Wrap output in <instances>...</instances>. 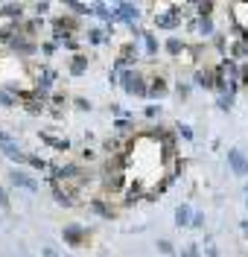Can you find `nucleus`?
<instances>
[{
    "label": "nucleus",
    "instance_id": "nucleus-1",
    "mask_svg": "<svg viewBox=\"0 0 248 257\" xmlns=\"http://www.w3.org/2000/svg\"><path fill=\"white\" fill-rule=\"evenodd\" d=\"M120 85H123L126 94H132V97H146V91H149V82L143 79V73H137V70H132V68L123 70Z\"/></svg>",
    "mask_w": 248,
    "mask_h": 257
},
{
    "label": "nucleus",
    "instance_id": "nucleus-2",
    "mask_svg": "<svg viewBox=\"0 0 248 257\" xmlns=\"http://www.w3.org/2000/svg\"><path fill=\"white\" fill-rule=\"evenodd\" d=\"M111 21H120V24H126L129 30L134 27H140L137 21H140V9L134 6V3H114L111 6Z\"/></svg>",
    "mask_w": 248,
    "mask_h": 257
},
{
    "label": "nucleus",
    "instance_id": "nucleus-3",
    "mask_svg": "<svg viewBox=\"0 0 248 257\" xmlns=\"http://www.w3.org/2000/svg\"><path fill=\"white\" fill-rule=\"evenodd\" d=\"M184 21V6L172 3L166 12H155V27L158 30H178Z\"/></svg>",
    "mask_w": 248,
    "mask_h": 257
},
{
    "label": "nucleus",
    "instance_id": "nucleus-4",
    "mask_svg": "<svg viewBox=\"0 0 248 257\" xmlns=\"http://www.w3.org/2000/svg\"><path fill=\"white\" fill-rule=\"evenodd\" d=\"M9 50L18 53V56H35V53H38V44H35V38H30V35H24V33H18L15 41L9 44Z\"/></svg>",
    "mask_w": 248,
    "mask_h": 257
},
{
    "label": "nucleus",
    "instance_id": "nucleus-5",
    "mask_svg": "<svg viewBox=\"0 0 248 257\" xmlns=\"http://www.w3.org/2000/svg\"><path fill=\"white\" fill-rule=\"evenodd\" d=\"M228 167H231V172L233 175H248V158L239 149H228Z\"/></svg>",
    "mask_w": 248,
    "mask_h": 257
},
{
    "label": "nucleus",
    "instance_id": "nucleus-6",
    "mask_svg": "<svg viewBox=\"0 0 248 257\" xmlns=\"http://www.w3.org/2000/svg\"><path fill=\"white\" fill-rule=\"evenodd\" d=\"M9 181H12L15 187L30 190V193H35V190H38V181H35L33 175H27L24 170H9Z\"/></svg>",
    "mask_w": 248,
    "mask_h": 257
},
{
    "label": "nucleus",
    "instance_id": "nucleus-7",
    "mask_svg": "<svg viewBox=\"0 0 248 257\" xmlns=\"http://www.w3.org/2000/svg\"><path fill=\"white\" fill-rule=\"evenodd\" d=\"M193 82L204 91H216V68H204L193 73Z\"/></svg>",
    "mask_w": 248,
    "mask_h": 257
},
{
    "label": "nucleus",
    "instance_id": "nucleus-8",
    "mask_svg": "<svg viewBox=\"0 0 248 257\" xmlns=\"http://www.w3.org/2000/svg\"><path fill=\"white\" fill-rule=\"evenodd\" d=\"M62 237H65L67 245H82V242L88 240V231H85L82 225H65Z\"/></svg>",
    "mask_w": 248,
    "mask_h": 257
},
{
    "label": "nucleus",
    "instance_id": "nucleus-9",
    "mask_svg": "<svg viewBox=\"0 0 248 257\" xmlns=\"http://www.w3.org/2000/svg\"><path fill=\"white\" fill-rule=\"evenodd\" d=\"M50 187H53V199H56L59 205H62V207H73V202H76V196H73V190H70V187H62L59 181H53Z\"/></svg>",
    "mask_w": 248,
    "mask_h": 257
},
{
    "label": "nucleus",
    "instance_id": "nucleus-10",
    "mask_svg": "<svg viewBox=\"0 0 248 257\" xmlns=\"http://www.w3.org/2000/svg\"><path fill=\"white\" fill-rule=\"evenodd\" d=\"M146 97H149V100H161V97H166V79H164V76H155V79H149Z\"/></svg>",
    "mask_w": 248,
    "mask_h": 257
},
{
    "label": "nucleus",
    "instance_id": "nucleus-11",
    "mask_svg": "<svg viewBox=\"0 0 248 257\" xmlns=\"http://www.w3.org/2000/svg\"><path fill=\"white\" fill-rule=\"evenodd\" d=\"M0 152L6 155V158H12V161H18V164H21V161H27V155H24V152H21V149H18V143H15V140H12V137L0 143Z\"/></svg>",
    "mask_w": 248,
    "mask_h": 257
},
{
    "label": "nucleus",
    "instance_id": "nucleus-12",
    "mask_svg": "<svg viewBox=\"0 0 248 257\" xmlns=\"http://www.w3.org/2000/svg\"><path fill=\"white\" fill-rule=\"evenodd\" d=\"M0 15L3 18H9V21H12V24H15V21H24V6H21V3H0Z\"/></svg>",
    "mask_w": 248,
    "mask_h": 257
},
{
    "label": "nucleus",
    "instance_id": "nucleus-13",
    "mask_svg": "<svg viewBox=\"0 0 248 257\" xmlns=\"http://www.w3.org/2000/svg\"><path fill=\"white\" fill-rule=\"evenodd\" d=\"M196 33L204 35V38H213V35H216L213 18H198V15H196Z\"/></svg>",
    "mask_w": 248,
    "mask_h": 257
},
{
    "label": "nucleus",
    "instance_id": "nucleus-14",
    "mask_svg": "<svg viewBox=\"0 0 248 257\" xmlns=\"http://www.w3.org/2000/svg\"><path fill=\"white\" fill-rule=\"evenodd\" d=\"M190 222H193V207L190 205H178L175 207V225H178V228H187Z\"/></svg>",
    "mask_w": 248,
    "mask_h": 257
},
{
    "label": "nucleus",
    "instance_id": "nucleus-15",
    "mask_svg": "<svg viewBox=\"0 0 248 257\" xmlns=\"http://www.w3.org/2000/svg\"><path fill=\"white\" fill-rule=\"evenodd\" d=\"M41 140H44L47 146H53V149H59V152H67V149H70V140H67V137H56V135H41Z\"/></svg>",
    "mask_w": 248,
    "mask_h": 257
},
{
    "label": "nucleus",
    "instance_id": "nucleus-16",
    "mask_svg": "<svg viewBox=\"0 0 248 257\" xmlns=\"http://www.w3.org/2000/svg\"><path fill=\"white\" fill-rule=\"evenodd\" d=\"M85 68H88V56L76 53V56H73V62H70V73H73V76H82Z\"/></svg>",
    "mask_w": 248,
    "mask_h": 257
},
{
    "label": "nucleus",
    "instance_id": "nucleus-17",
    "mask_svg": "<svg viewBox=\"0 0 248 257\" xmlns=\"http://www.w3.org/2000/svg\"><path fill=\"white\" fill-rule=\"evenodd\" d=\"M67 9H70V12H73V15H94V12H91V3H79V0H67L65 3Z\"/></svg>",
    "mask_w": 248,
    "mask_h": 257
},
{
    "label": "nucleus",
    "instance_id": "nucleus-18",
    "mask_svg": "<svg viewBox=\"0 0 248 257\" xmlns=\"http://www.w3.org/2000/svg\"><path fill=\"white\" fill-rule=\"evenodd\" d=\"M91 12L97 18H102L105 24H111V6H105V3H91Z\"/></svg>",
    "mask_w": 248,
    "mask_h": 257
},
{
    "label": "nucleus",
    "instance_id": "nucleus-19",
    "mask_svg": "<svg viewBox=\"0 0 248 257\" xmlns=\"http://www.w3.org/2000/svg\"><path fill=\"white\" fill-rule=\"evenodd\" d=\"M166 53H169V56H181V53H187V44L178 41V38H169V41H166Z\"/></svg>",
    "mask_w": 248,
    "mask_h": 257
},
{
    "label": "nucleus",
    "instance_id": "nucleus-20",
    "mask_svg": "<svg viewBox=\"0 0 248 257\" xmlns=\"http://www.w3.org/2000/svg\"><path fill=\"white\" fill-rule=\"evenodd\" d=\"M216 108H219V111H231L233 108V94H216Z\"/></svg>",
    "mask_w": 248,
    "mask_h": 257
},
{
    "label": "nucleus",
    "instance_id": "nucleus-21",
    "mask_svg": "<svg viewBox=\"0 0 248 257\" xmlns=\"http://www.w3.org/2000/svg\"><path fill=\"white\" fill-rule=\"evenodd\" d=\"M91 207H94V213H97V216H102V219H114V210L105 205V202H99V199H97Z\"/></svg>",
    "mask_w": 248,
    "mask_h": 257
},
{
    "label": "nucleus",
    "instance_id": "nucleus-22",
    "mask_svg": "<svg viewBox=\"0 0 248 257\" xmlns=\"http://www.w3.org/2000/svg\"><path fill=\"white\" fill-rule=\"evenodd\" d=\"M143 44H146V53H149V56H155V53H158V47H161V44H158V38H155L152 33L143 35Z\"/></svg>",
    "mask_w": 248,
    "mask_h": 257
},
{
    "label": "nucleus",
    "instance_id": "nucleus-23",
    "mask_svg": "<svg viewBox=\"0 0 248 257\" xmlns=\"http://www.w3.org/2000/svg\"><path fill=\"white\" fill-rule=\"evenodd\" d=\"M88 41H91V44H105L108 38H105L102 30H88Z\"/></svg>",
    "mask_w": 248,
    "mask_h": 257
},
{
    "label": "nucleus",
    "instance_id": "nucleus-24",
    "mask_svg": "<svg viewBox=\"0 0 248 257\" xmlns=\"http://www.w3.org/2000/svg\"><path fill=\"white\" fill-rule=\"evenodd\" d=\"M27 164H30L33 170H47V161L38 158V155H27Z\"/></svg>",
    "mask_w": 248,
    "mask_h": 257
},
{
    "label": "nucleus",
    "instance_id": "nucleus-25",
    "mask_svg": "<svg viewBox=\"0 0 248 257\" xmlns=\"http://www.w3.org/2000/svg\"><path fill=\"white\" fill-rule=\"evenodd\" d=\"M175 135L181 137V140H193V129H190L187 123H178V129H175Z\"/></svg>",
    "mask_w": 248,
    "mask_h": 257
},
{
    "label": "nucleus",
    "instance_id": "nucleus-26",
    "mask_svg": "<svg viewBox=\"0 0 248 257\" xmlns=\"http://www.w3.org/2000/svg\"><path fill=\"white\" fill-rule=\"evenodd\" d=\"M158 251H164V254H175V245L169 240H158Z\"/></svg>",
    "mask_w": 248,
    "mask_h": 257
},
{
    "label": "nucleus",
    "instance_id": "nucleus-27",
    "mask_svg": "<svg viewBox=\"0 0 248 257\" xmlns=\"http://www.w3.org/2000/svg\"><path fill=\"white\" fill-rule=\"evenodd\" d=\"M233 56H245L248 59V41H236L233 44Z\"/></svg>",
    "mask_w": 248,
    "mask_h": 257
},
{
    "label": "nucleus",
    "instance_id": "nucleus-28",
    "mask_svg": "<svg viewBox=\"0 0 248 257\" xmlns=\"http://www.w3.org/2000/svg\"><path fill=\"white\" fill-rule=\"evenodd\" d=\"M143 114H146L149 120H158V117H161V105H149Z\"/></svg>",
    "mask_w": 248,
    "mask_h": 257
},
{
    "label": "nucleus",
    "instance_id": "nucleus-29",
    "mask_svg": "<svg viewBox=\"0 0 248 257\" xmlns=\"http://www.w3.org/2000/svg\"><path fill=\"white\" fill-rule=\"evenodd\" d=\"M50 100H53V111H56V108H62V105L67 103V97H65V94H53Z\"/></svg>",
    "mask_w": 248,
    "mask_h": 257
},
{
    "label": "nucleus",
    "instance_id": "nucleus-30",
    "mask_svg": "<svg viewBox=\"0 0 248 257\" xmlns=\"http://www.w3.org/2000/svg\"><path fill=\"white\" fill-rule=\"evenodd\" d=\"M175 91H178V97H181V100H187V97H190V85H187V82H178V85H175Z\"/></svg>",
    "mask_w": 248,
    "mask_h": 257
},
{
    "label": "nucleus",
    "instance_id": "nucleus-31",
    "mask_svg": "<svg viewBox=\"0 0 248 257\" xmlns=\"http://www.w3.org/2000/svg\"><path fill=\"white\" fill-rule=\"evenodd\" d=\"M0 105H6V108H9V105H15V97H12V94H6V91H0Z\"/></svg>",
    "mask_w": 248,
    "mask_h": 257
},
{
    "label": "nucleus",
    "instance_id": "nucleus-32",
    "mask_svg": "<svg viewBox=\"0 0 248 257\" xmlns=\"http://www.w3.org/2000/svg\"><path fill=\"white\" fill-rule=\"evenodd\" d=\"M181 257H198V245H196V242H190V245L181 251Z\"/></svg>",
    "mask_w": 248,
    "mask_h": 257
},
{
    "label": "nucleus",
    "instance_id": "nucleus-33",
    "mask_svg": "<svg viewBox=\"0 0 248 257\" xmlns=\"http://www.w3.org/2000/svg\"><path fill=\"white\" fill-rule=\"evenodd\" d=\"M239 82L248 85V62H245V65H239Z\"/></svg>",
    "mask_w": 248,
    "mask_h": 257
},
{
    "label": "nucleus",
    "instance_id": "nucleus-34",
    "mask_svg": "<svg viewBox=\"0 0 248 257\" xmlns=\"http://www.w3.org/2000/svg\"><path fill=\"white\" fill-rule=\"evenodd\" d=\"M204 257H219V251H216V245L210 240H207V248H204Z\"/></svg>",
    "mask_w": 248,
    "mask_h": 257
},
{
    "label": "nucleus",
    "instance_id": "nucleus-35",
    "mask_svg": "<svg viewBox=\"0 0 248 257\" xmlns=\"http://www.w3.org/2000/svg\"><path fill=\"white\" fill-rule=\"evenodd\" d=\"M35 12H38V18L47 15V12H50V3H35Z\"/></svg>",
    "mask_w": 248,
    "mask_h": 257
},
{
    "label": "nucleus",
    "instance_id": "nucleus-36",
    "mask_svg": "<svg viewBox=\"0 0 248 257\" xmlns=\"http://www.w3.org/2000/svg\"><path fill=\"white\" fill-rule=\"evenodd\" d=\"M0 207H3V210H9V196H6V190L0 187Z\"/></svg>",
    "mask_w": 248,
    "mask_h": 257
},
{
    "label": "nucleus",
    "instance_id": "nucleus-37",
    "mask_svg": "<svg viewBox=\"0 0 248 257\" xmlns=\"http://www.w3.org/2000/svg\"><path fill=\"white\" fill-rule=\"evenodd\" d=\"M76 108H79V111H91V103H88V100H82V97H79V100H76Z\"/></svg>",
    "mask_w": 248,
    "mask_h": 257
},
{
    "label": "nucleus",
    "instance_id": "nucleus-38",
    "mask_svg": "<svg viewBox=\"0 0 248 257\" xmlns=\"http://www.w3.org/2000/svg\"><path fill=\"white\" fill-rule=\"evenodd\" d=\"M193 228H201V225H204V216H201V213H193Z\"/></svg>",
    "mask_w": 248,
    "mask_h": 257
},
{
    "label": "nucleus",
    "instance_id": "nucleus-39",
    "mask_svg": "<svg viewBox=\"0 0 248 257\" xmlns=\"http://www.w3.org/2000/svg\"><path fill=\"white\" fill-rule=\"evenodd\" d=\"M41 50H44V56H53V53H56V41H50V44H44Z\"/></svg>",
    "mask_w": 248,
    "mask_h": 257
},
{
    "label": "nucleus",
    "instance_id": "nucleus-40",
    "mask_svg": "<svg viewBox=\"0 0 248 257\" xmlns=\"http://www.w3.org/2000/svg\"><path fill=\"white\" fill-rule=\"evenodd\" d=\"M41 257H59V251H56V248H50V245H47V248L41 251Z\"/></svg>",
    "mask_w": 248,
    "mask_h": 257
},
{
    "label": "nucleus",
    "instance_id": "nucleus-41",
    "mask_svg": "<svg viewBox=\"0 0 248 257\" xmlns=\"http://www.w3.org/2000/svg\"><path fill=\"white\" fill-rule=\"evenodd\" d=\"M239 228H242V231H245V237H248V222H245V219H242V222H239Z\"/></svg>",
    "mask_w": 248,
    "mask_h": 257
},
{
    "label": "nucleus",
    "instance_id": "nucleus-42",
    "mask_svg": "<svg viewBox=\"0 0 248 257\" xmlns=\"http://www.w3.org/2000/svg\"><path fill=\"white\" fill-rule=\"evenodd\" d=\"M245 207H248V196H245Z\"/></svg>",
    "mask_w": 248,
    "mask_h": 257
}]
</instances>
